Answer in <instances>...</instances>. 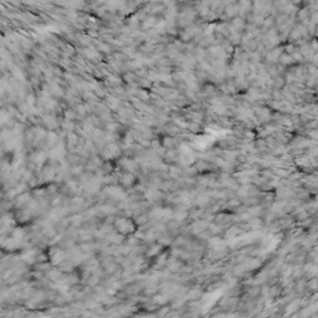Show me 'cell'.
<instances>
[{"mask_svg":"<svg viewBox=\"0 0 318 318\" xmlns=\"http://www.w3.org/2000/svg\"><path fill=\"white\" fill-rule=\"evenodd\" d=\"M137 223H135L134 220L129 219V217H117V219L113 220V227L116 231H118L119 234L122 235H131L135 233V230H137Z\"/></svg>","mask_w":318,"mask_h":318,"instance_id":"obj_1","label":"cell"},{"mask_svg":"<svg viewBox=\"0 0 318 318\" xmlns=\"http://www.w3.org/2000/svg\"><path fill=\"white\" fill-rule=\"evenodd\" d=\"M97 49L99 50V51L105 52V53H109V52H111L109 45L106 44V42H97Z\"/></svg>","mask_w":318,"mask_h":318,"instance_id":"obj_5","label":"cell"},{"mask_svg":"<svg viewBox=\"0 0 318 318\" xmlns=\"http://www.w3.org/2000/svg\"><path fill=\"white\" fill-rule=\"evenodd\" d=\"M163 247H164V246L162 244H159L158 241L153 242L152 245L148 246V249H147V251H145L144 256L147 257V259H149V260H154L157 256L160 255V253L163 252Z\"/></svg>","mask_w":318,"mask_h":318,"instance_id":"obj_2","label":"cell"},{"mask_svg":"<svg viewBox=\"0 0 318 318\" xmlns=\"http://www.w3.org/2000/svg\"><path fill=\"white\" fill-rule=\"evenodd\" d=\"M160 143H162V147L167 148V149H171L174 145H175V141H174V138H171V137H163Z\"/></svg>","mask_w":318,"mask_h":318,"instance_id":"obj_3","label":"cell"},{"mask_svg":"<svg viewBox=\"0 0 318 318\" xmlns=\"http://www.w3.org/2000/svg\"><path fill=\"white\" fill-rule=\"evenodd\" d=\"M123 80L126 81V82H128V83H132V82H134L135 80H138V77H137V75H135L134 72H126L123 75Z\"/></svg>","mask_w":318,"mask_h":318,"instance_id":"obj_4","label":"cell"},{"mask_svg":"<svg viewBox=\"0 0 318 318\" xmlns=\"http://www.w3.org/2000/svg\"><path fill=\"white\" fill-rule=\"evenodd\" d=\"M108 82L111 85H113V86H118V85H121V80L117 76H114V75H108Z\"/></svg>","mask_w":318,"mask_h":318,"instance_id":"obj_6","label":"cell"}]
</instances>
